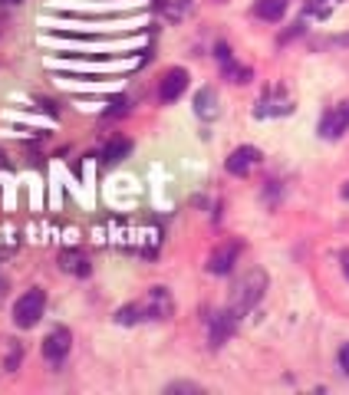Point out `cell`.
Returning <instances> with one entry per match:
<instances>
[{
	"mask_svg": "<svg viewBox=\"0 0 349 395\" xmlns=\"http://www.w3.org/2000/svg\"><path fill=\"white\" fill-rule=\"evenodd\" d=\"M264 293H267V274H264L261 267H251L238 283H234V290H231L228 310L234 313V316H247V313L264 300Z\"/></svg>",
	"mask_w": 349,
	"mask_h": 395,
	"instance_id": "obj_1",
	"label": "cell"
},
{
	"mask_svg": "<svg viewBox=\"0 0 349 395\" xmlns=\"http://www.w3.org/2000/svg\"><path fill=\"white\" fill-rule=\"evenodd\" d=\"M46 310V293L40 287L27 290V293H20L17 297V303H13V326H20V330H33L36 323H40V316H43Z\"/></svg>",
	"mask_w": 349,
	"mask_h": 395,
	"instance_id": "obj_2",
	"label": "cell"
},
{
	"mask_svg": "<svg viewBox=\"0 0 349 395\" xmlns=\"http://www.w3.org/2000/svg\"><path fill=\"white\" fill-rule=\"evenodd\" d=\"M135 307H139V316H142V320H168L174 313V300L165 287H152L149 297H145L142 303H135Z\"/></svg>",
	"mask_w": 349,
	"mask_h": 395,
	"instance_id": "obj_3",
	"label": "cell"
},
{
	"mask_svg": "<svg viewBox=\"0 0 349 395\" xmlns=\"http://www.w3.org/2000/svg\"><path fill=\"white\" fill-rule=\"evenodd\" d=\"M238 257H240V241H228V244H221L214 254L207 257V274H218V277L231 274L234 264H238Z\"/></svg>",
	"mask_w": 349,
	"mask_h": 395,
	"instance_id": "obj_4",
	"label": "cell"
},
{
	"mask_svg": "<svg viewBox=\"0 0 349 395\" xmlns=\"http://www.w3.org/2000/svg\"><path fill=\"white\" fill-rule=\"evenodd\" d=\"M69 349H73V336H69V330H53L50 336L43 340V359L46 363H53V366H60L69 356Z\"/></svg>",
	"mask_w": 349,
	"mask_h": 395,
	"instance_id": "obj_5",
	"label": "cell"
},
{
	"mask_svg": "<svg viewBox=\"0 0 349 395\" xmlns=\"http://www.w3.org/2000/svg\"><path fill=\"white\" fill-rule=\"evenodd\" d=\"M261 165V152L254 149V145H240V149H234L228 155V161H224V168L231 171V175H238V178H244L247 171H254Z\"/></svg>",
	"mask_w": 349,
	"mask_h": 395,
	"instance_id": "obj_6",
	"label": "cell"
},
{
	"mask_svg": "<svg viewBox=\"0 0 349 395\" xmlns=\"http://www.w3.org/2000/svg\"><path fill=\"white\" fill-rule=\"evenodd\" d=\"M346 128H349V102L329 109L327 116L320 119V135H323V139H339Z\"/></svg>",
	"mask_w": 349,
	"mask_h": 395,
	"instance_id": "obj_7",
	"label": "cell"
},
{
	"mask_svg": "<svg viewBox=\"0 0 349 395\" xmlns=\"http://www.w3.org/2000/svg\"><path fill=\"white\" fill-rule=\"evenodd\" d=\"M185 89H188V69L174 66V69L165 73L162 86H158V99H162V102H174V99H182Z\"/></svg>",
	"mask_w": 349,
	"mask_h": 395,
	"instance_id": "obj_8",
	"label": "cell"
},
{
	"mask_svg": "<svg viewBox=\"0 0 349 395\" xmlns=\"http://www.w3.org/2000/svg\"><path fill=\"white\" fill-rule=\"evenodd\" d=\"M238 320L240 316H234L231 310L214 313V320H211V346H224L234 336V330H238Z\"/></svg>",
	"mask_w": 349,
	"mask_h": 395,
	"instance_id": "obj_9",
	"label": "cell"
},
{
	"mask_svg": "<svg viewBox=\"0 0 349 395\" xmlns=\"http://www.w3.org/2000/svg\"><path fill=\"white\" fill-rule=\"evenodd\" d=\"M60 264H63L66 274H73V277H89V257L86 250H63L60 254Z\"/></svg>",
	"mask_w": 349,
	"mask_h": 395,
	"instance_id": "obj_10",
	"label": "cell"
},
{
	"mask_svg": "<svg viewBox=\"0 0 349 395\" xmlns=\"http://www.w3.org/2000/svg\"><path fill=\"white\" fill-rule=\"evenodd\" d=\"M195 112L205 119V122H211V119L218 116V93H214L211 86H205V89L195 96Z\"/></svg>",
	"mask_w": 349,
	"mask_h": 395,
	"instance_id": "obj_11",
	"label": "cell"
},
{
	"mask_svg": "<svg viewBox=\"0 0 349 395\" xmlns=\"http://www.w3.org/2000/svg\"><path fill=\"white\" fill-rule=\"evenodd\" d=\"M287 4H290V0H257V4H254V13L267 23H277L287 13Z\"/></svg>",
	"mask_w": 349,
	"mask_h": 395,
	"instance_id": "obj_12",
	"label": "cell"
},
{
	"mask_svg": "<svg viewBox=\"0 0 349 395\" xmlns=\"http://www.w3.org/2000/svg\"><path fill=\"white\" fill-rule=\"evenodd\" d=\"M129 152H132V142L129 139H112L109 145L102 149V161H122Z\"/></svg>",
	"mask_w": 349,
	"mask_h": 395,
	"instance_id": "obj_13",
	"label": "cell"
},
{
	"mask_svg": "<svg viewBox=\"0 0 349 395\" xmlns=\"http://www.w3.org/2000/svg\"><path fill=\"white\" fill-rule=\"evenodd\" d=\"M224 76H228L231 83H247V79H251V69H247V66H234V60H231V63H224Z\"/></svg>",
	"mask_w": 349,
	"mask_h": 395,
	"instance_id": "obj_14",
	"label": "cell"
},
{
	"mask_svg": "<svg viewBox=\"0 0 349 395\" xmlns=\"http://www.w3.org/2000/svg\"><path fill=\"white\" fill-rule=\"evenodd\" d=\"M165 392H168V395H174V392H195V395H201L205 389H201V385H195V382H172V385H165Z\"/></svg>",
	"mask_w": 349,
	"mask_h": 395,
	"instance_id": "obj_15",
	"label": "cell"
},
{
	"mask_svg": "<svg viewBox=\"0 0 349 395\" xmlns=\"http://www.w3.org/2000/svg\"><path fill=\"white\" fill-rule=\"evenodd\" d=\"M339 369H343V373L349 375V342L343 346V349H339Z\"/></svg>",
	"mask_w": 349,
	"mask_h": 395,
	"instance_id": "obj_16",
	"label": "cell"
},
{
	"mask_svg": "<svg viewBox=\"0 0 349 395\" xmlns=\"http://www.w3.org/2000/svg\"><path fill=\"white\" fill-rule=\"evenodd\" d=\"M329 43H333V46H349V33H343V36H333Z\"/></svg>",
	"mask_w": 349,
	"mask_h": 395,
	"instance_id": "obj_17",
	"label": "cell"
},
{
	"mask_svg": "<svg viewBox=\"0 0 349 395\" xmlns=\"http://www.w3.org/2000/svg\"><path fill=\"white\" fill-rule=\"evenodd\" d=\"M339 260H343V274L349 277V250H343V254H339Z\"/></svg>",
	"mask_w": 349,
	"mask_h": 395,
	"instance_id": "obj_18",
	"label": "cell"
},
{
	"mask_svg": "<svg viewBox=\"0 0 349 395\" xmlns=\"http://www.w3.org/2000/svg\"><path fill=\"white\" fill-rule=\"evenodd\" d=\"M182 7H191V0H182ZM168 13H172V17H182V11H174V7Z\"/></svg>",
	"mask_w": 349,
	"mask_h": 395,
	"instance_id": "obj_19",
	"label": "cell"
},
{
	"mask_svg": "<svg viewBox=\"0 0 349 395\" xmlns=\"http://www.w3.org/2000/svg\"><path fill=\"white\" fill-rule=\"evenodd\" d=\"M4 287H7V283H4V277H0V297H4Z\"/></svg>",
	"mask_w": 349,
	"mask_h": 395,
	"instance_id": "obj_20",
	"label": "cell"
},
{
	"mask_svg": "<svg viewBox=\"0 0 349 395\" xmlns=\"http://www.w3.org/2000/svg\"><path fill=\"white\" fill-rule=\"evenodd\" d=\"M343 198H349V185H346V188H343Z\"/></svg>",
	"mask_w": 349,
	"mask_h": 395,
	"instance_id": "obj_21",
	"label": "cell"
},
{
	"mask_svg": "<svg viewBox=\"0 0 349 395\" xmlns=\"http://www.w3.org/2000/svg\"><path fill=\"white\" fill-rule=\"evenodd\" d=\"M4 4H20V0H4Z\"/></svg>",
	"mask_w": 349,
	"mask_h": 395,
	"instance_id": "obj_22",
	"label": "cell"
}]
</instances>
